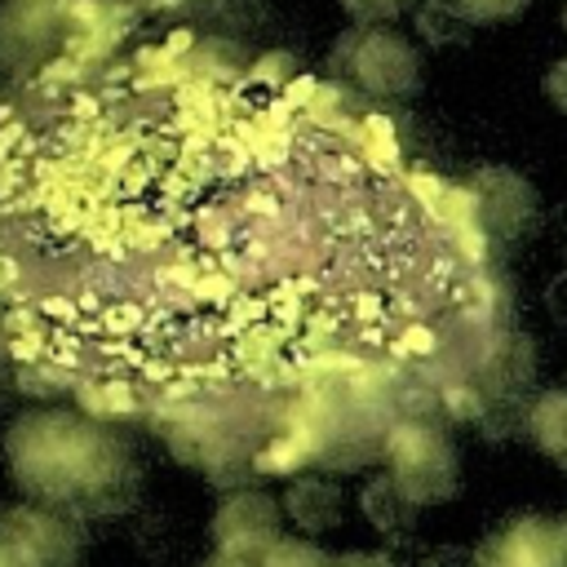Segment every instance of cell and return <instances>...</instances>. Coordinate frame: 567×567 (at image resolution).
Segmentation results:
<instances>
[{"label": "cell", "instance_id": "cell-18", "mask_svg": "<svg viewBox=\"0 0 567 567\" xmlns=\"http://www.w3.org/2000/svg\"><path fill=\"white\" fill-rule=\"evenodd\" d=\"M0 399H4V377H0Z\"/></svg>", "mask_w": 567, "mask_h": 567}, {"label": "cell", "instance_id": "cell-9", "mask_svg": "<svg viewBox=\"0 0 567 567\" xmlns=\"http://www.w3.org/2000/svg\"><path fill=\"white\" fill-rule=\"evenodd\" d=\"M532 430H536V439H540L545 452H554V456L567 461V390L545 394V399L536 403V412H532Z\"/></svg>", "mask_w": 567, "mask_h": 567}, {"label": "cell", "instance_id": "cell-13", "mask_svg": "<svg viewBox=\"0 0 567 567\" xmlns=\"http://www.w3.org/2000/svg\"><path fill=\"white\" fill-rule=\"evenodd\" d=\"M341 9H346V18H350L354 27H363V31H377L381 22H390V18L399 13L390 0H341Z\"/></svg>", "mask_w": 567, "mask_h": 567}, {"label": "cell", "instance_id": "cell-12", "mask_svg": "<svg viewBox=\"0 0 567 567\" xmlns=\"http://www.w3.org/2000/svg\"><path fill=\"white\" fill-rule=\"evenodd\" d=\"M456 4L474 27L478 22H509V18H518L527 9V0H456Z\"/></svg>", "mask_w": 567, "mask_h": 567}, {"label": "cell", "instance_id": "cell-17", "mask_svg": "<svg viewBox=\"0 0 567 567\" xmlns=\"http://www.w3.org/2000/svg\"><path fill=\"white\" fill-rule=\"evenodd\" d=\"M390 4H394V9H403V4H412V0H390Z\"/></svg>", "mask_w": 567, "mask_h": 567}, {"label": "cell", "instance_id": "cell-2", "mask_svg": "<svg viewBox=\"0 0 567 567\" xmlns=\"http://www.w3.org/2000/svg\"><path fill=\"white\" fill-rule=\"evenodd\" d=\"M390 470L408 501H439L452 492V478H456L447 439L425 425H399L390 434Z\"/></svg>", "mask_w": 567, "mask_h": 567}, {"label": "cell", "instance_id": "cell-15", "mask_svg": "<svg viewBox=\"0 0 567 567\" xmlns=\"http://www.w3.org/2000/svg\"><path fill=\"white\" fill-rule=\"evenodd\" d=\"M208 567H261V563H248V558H226V554H217Z\"/></svg>", "mask_w": 567, "mask_h": 567}, {"label": "cell", "instance_id": "cell-14", "mask_svg": "<svg viewBox=\"0 0 567 567\" xmlns=\"http://www.w3.org/2000/svg\"><path fill=\"white\" fill-rule=\"evenodd\" d=\"M545 97L567 115V58H558V62L545 71Z\"/></svg>", "mask_w": 567, "mask_h": 567}, {"label": "cell", "instance_id": "cell-7", "mask_svg": "<svg viewBox=\"0 0 567 567\" xmlns=\"http://www.w3.org/2000/svg\"><path fill=\"white\" fill-rule=\"evenodd\" d=\"M284 514L301 532H328L341 523V492L328 478H297L284 492Z\"/></svg>", "mask_w": 567, "mask_h": 567}, {"label": "cell", "instance_id": "cell-10", "mask_svg": "<svg viewBox=\"0 0 567 567\" xmlns=\"http://www.w3.org/2000/svg\"><path fill=\"white\" fill-rule=\"evenodd\" d=\"M408 505H412V501L399 492L394 478H377V483L363 487V509H368V518H372L377 527H394V523H403V518H408Z\"/></svg>", "mask_w": 567, "mask_h": 567}, {"label": "cell", "instance_id": "cell-8", "mask_svg": "<svg viewBox=\"0 0 567 567\" xmlns=\"http://www.w3.org/2000/svg\"><path fill=\"white\" fill-rule=\"evenodd\" d=\"M412 22H416V35L430 49H461L474 35V22L461 13L456 0H421L416 13H412Z\"/></svg>", "mask_w": 567, "mask_h": 567}, {"label": "cell", "instance_id": "cell-16", "mask_svg": "<svg viewBox=\"0 0 567 567\" xmlns=\"http://www.w3.org/2000/svg\"><path fill=\"white\" fill-rule=\"evenodd\" d=\"M0 567H18V563L9 558V549H4V545H0Z\"/></svg>", "mask_w": 567, "mask_h": 567}, {"label": "cell", "instance_id": "cell-4", "mask_svg": "<svg viewBox=\"0 0 567 567\" xmlns=\"http://www.w3.org/2000/svg\"><path fill=\"white\" fill-rule=\"evenodd\" d=\"M213 545L226 558H266L279 545V505L266 492H235L213 514Z\"/></svg>", "mask_w": 567, "mask_h": 567}, {"label": "cell", "instance_id": "cell-5", "mask_svg": "<svg viewBox=\"0 0 567 567\" xmlns=\"http://www.w3.org/2000/svg\"><path fill=\"white\" fill-rule=\"evenodd\" d=\"M0 545L18 567H75L80 540L71 523L44 509H9L0 514Z\"/></svg>", "mask_w": 567, "mask_h": 567}, {"label": "cell", "instance_id": "cell-19", "mask_svg": "<svg viewBox=\"0 0 567 567\" xmlns=\"http://www.w3.org/2000/svg\"><path fill=\"white\" fill-rule=\"evenodd\" d=\"M563 31H567V9H563Z\"/></svg>", "mask_w": 567, "mask_h": 567}, {"label": "cell", "instance_id": "cell-3", "mask_svg": "<svg viewBox=\"0 0 567 567\" xmlns=\"http://www.w3.org/2000/svg\"><path fill=\"white\" fill-rule=\"evenodd\" d=\"M350 75H354V84L363 93L385 97V102H399V97H412L421 89V53L403 35L377 27V31H363L359 35Z\"/></svg>", "mask_w": 567, "mask_h": 567}, {"label": "cell", "instance_id": "cell-11", "mask_svg": "<svg viewBox=\"0 0 567 567\" xmlns=\"http://www.w3.org/2000/svg\"><path fill=\"white\" fill-rule=\"evenodd\" d=\"M261 567H332V558L319 554V549L306 545V540H279V545L261 558Z\"/></svg>", "mask_w": 567, "mask_h": 567}, {"label": "cell", "instance_id": "cell-6", "mask_svg": "<svg viewBox=\"0 0 567 567\" xmlns=\"http://www.w3.org/2000/svg\"><path fill=\"white\" fill-rule=\"evenodd\" d=\"M470 195H474L478 221L487 230H496V235L523 230L532 221V213H536V190L514 168H478L474 182H470Z\"/></svg>", "mask_w": 567, "mask_h": 567}, {"label": "cell", "instance_id": "cell-1", "mask_svg": "<svg viewBox=\"0 0 567 567\" xmlns=\"http://www.w3.org/2000/svg\"><path fill=\"white\" fill-rule=\"evenodd\" d=\"M115 443L97 430H89V421L75 416H31L9 434V456H13V474L27 492L44 496V501H106L120 465L124 461L111 456Z\"/></svg>", "mask_w": 567, "mask_h": 567}]
</instances>
